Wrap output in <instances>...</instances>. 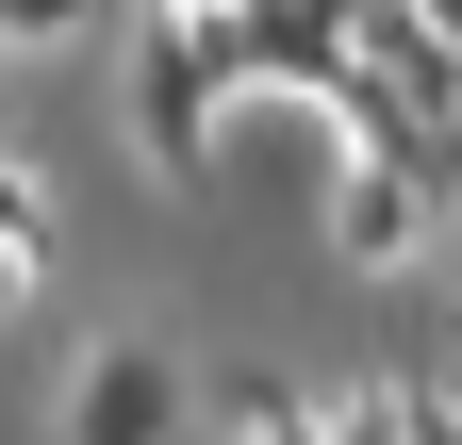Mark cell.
I'll use <instances>...</instances> for the list:
<instances>
[{
	"mask_svg": "<svg viewBox=\"0 0 462 445\" xmlns=\"http://www.w3.org/2000/svg\"><path fill=\"white\" fill-rule=\"evenodd\" d=\"M215 17H149V50H133V132H149V165H215Z\"/></svg>",
	"mask_w": 462,
	"mask_h": 445,
	"instance_id": "6da1fadb",
	"label": "cell"
},
{
	"mask_svg": "<svg viewBox=\"0 0 462 445\" xmlns=\"http://www.w3.org/2000/svg\"><path fill=\"white\" fill-rule=\"evenodd\" d=\"M67 445H199L182 363H165V347H99V363L67 379Z\"/></svg>",
	"mask_w": 462,
	"mask_h": 445,
	"instance_id": "7a4b0ae2",
	"label": "cell"
},
{
	"mask_svg": "<svg viewBox=\"0 0 462 445\" xmlns=\"http://www.w3.org/2000/svg\"><path fill=\"white\" fill-rule=\"evenodd\" d=\"M33 281H50V214L17 182V149H0V297H33Z\"/></svg>",
	"mask_w": 462,
	"mask_h": 445,
	"instance_id": "3957f363",
	"label": "cell"
},
{
	"mask_svg": "<svg viewBox=\"0 0 462 445\" xmlns=\"http://www.w3.org/2000/svg\"><path fill=\"white\" fill-rule=\"evenodd\" d=\"M83 17H99V0H0V50H67Z\"/></svg>",
	"mask_w": 462,
	"mask_h": 445,
	"instance_id": "277c9868",
	"label": "cell"
},
{
	"mask_svg": "<svg viewBox=\"0 0 462 445\" xmlns=\"http://www.w3.org/2000/svg\"><path fill=\"white\" fill-rule=\"evenodd\" d=\"M149 17H215V0H149Z\"/></svg>",
	"mask_w": 462,
	"mask_h": 445,
	"instance_id": "5b68a950",
	"label": "cell"
}]
</instances>
